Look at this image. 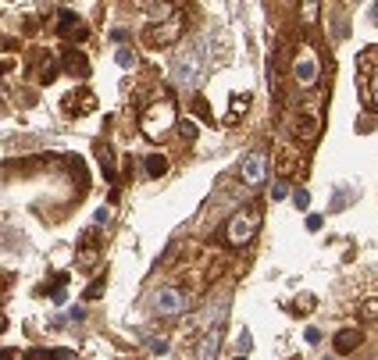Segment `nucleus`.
<instances>
[{
	"instance_id": "412c9836",
	"label": "nucleus",
	"mask_w": 378,
	"mask_h": 360,
	"mask_svg": "<svg viewBox=\"0 0 378 360\" xmlns=\"http://www.w3.org/2000/svg\"><path fill=\"white\" fill-rule=\"evenodd\" d=\"M108 218H111V207H100V210H97V225H103Z\"/></svg>"
},
{
	"instance_id": "6ab92c4d",
	"label": "nucleus",
	"mask_w": 378,
	"mask_h": 360,
	"mask_svg": "<svg viewBox=\"0 0 378 360\" xmlns=\"http://www.w3.org/2000/svg\"><path fill=\"white\" fill-rule=\"evenodd\" d=\"M304 339H307V343L314 346V343H318V339H321V332H318V328H307V332H304Z\"/></svg>"
},
{
	"instance_id": "2eb2a0df",
	"label": "nucleus",
	"mask_w": 378,
	"mask_h": 360,
	"mask_svg": "<svg viewBox=\"0 0 378 360\" xmlns=\"http://www.w3.org/2000/svg\"><path fill=\"white\" fill-rule=\"evenodd\" d=\"M289 197V186L279 179V182H271V200H286Z\"/></svg>"
},
{
	"instance_id": "20e7f679",
	"label": "nucleus",
	"mask_w": 378,
	"mask_h": 360,
	"mask_svg": "<svg viewBox=\"0 0 378 360\" xmlns=\"http://www.w3.org/2000/svg\"><path fill=\"white\" fill-rule=\"evenodd\" d=\"M172 121H175V103H172V100H157L154 108L139 118V129H143V136H146V139H154V143H157V139H164V136H168Z\"/></svg>"
},
{
	"instance_id": "393cba45",
	"label": "nucleus",
	"mask_w": 378,
	"mask_h": 360,
	"mask_svg": "<svg viewBox=\"0 0 378 360\" xmlns=\"http://www.w3.org/2000/svg\"><path fill=\"white\" fill-rule=\"evenodd\" d=\"M236 360H246V357H236Z\"/></svg>"
},
{
	"instance_id": "6e6552de",
	"label": "nucleus",
	"mask_w": 378,
	"mask_h": 360,
	"mask_svg": "<svg viewBox=\"0 0 378 360\" xmlns=\"http://www.w3.org/2000/svg\"><path fill=\"white\" fill-rule=\"evenodd\" d=\"M179 32H182V18H172V22H161V26L146 29V43L150 47H168L172 39H179Z\"/></svg>"
},
{
	"instance_id": "f257e3e1",
	"label": "nucleus",
	"mask_w": 378,
	"mask_h": 360,
	"mask_svg": "<svg viewBox=\"0 0 378 360\" xmlns=\"http://www.w3.org/2000/svg\"><path fill=\"white\" fill-rule=\"evenodd\" d=\"M203 72H207V47H203V39H189L172 61V75L179 86H197Z\"/></svg>"
},
{
	"instance_id": "4468645a",
	"label": "nucleus",
	"mask_w": 378,
	"mask_h": 360,
	"mask_svg": "<svg viewBox=\"0 0 378 360\" xmlns=\"http://www.w3.org/2000/svg\"><path fill=\"white\" fill-rule=\"evenodd\" d=\"M361 317H378V296H371V300L361 303Z\"/></svg>"
},
{
	"instance_id": "5701e85b",
	"label": "nucleus",
	"mask_w": 378,
	"mask_h": 360,
	"mask_svg": "<svg viewBox=\"0 0 378 360\" xmlns=\"http://www.w3.org/2000/svg\"><path fill=\"white\" fill-rule=\"evenodd\" d=\"M150 350H154V353H168V343H164V339H154Z\"/></svg>"
},
{
	"instance_id": "1a4fd4ad",
	"label": "nucleus",
	"mask_w": 378,
	"mask_h": 360,
	"mask_svg": "<svg viewBox=\"0 0 378 360\" xmlns=\"http://www.w3.org/2000/svg\"><path fill=\"white\" fill-rule=\"evenodd\" d=\"M218 346H221V328H207L200 335V343L193 346V360H215Z\"/></svg>"
},
{
	"instance_id": "4be33fe9",
	"label": "nucleus",
	"mask_w": 378,
	"mask_h": 360,
	"mask_svg": "<svg viewBox=\"0 0 378 360\" xmlns=\"http://www.w3.org/2000/svg\"><path fill=\"white\" fill-rule=\"evenodd\" d=\"M179 129H182V136H193V132H197V125H193V121H182Z\"/></svg>"
},
{
	"instance_id": "9d476101",
	"label": "nucleus",
	"mask_w": 378,
	"mask_h": 360,
	"mask_svg": "<svg viewBox=\"0 0 378 360\" xmlns=\"http://www.w3.org/2000/svg\"><path fill=\"white\" fill-rule=\"evenodd\" d=\"M361 332H357V328H343L339 335H335L332 339V346H335V353H339V357H346V353H353L357 346H361Z\"/></svg>"
},
{
	"instance_id": "aec40b11",
	"label": "nucleus",
	"mask_w": 378,
	"mask_h": 360,
	"mask_svg": "<svg viewBox=\"0 0 378 360\" xmlns=\"http://www.w3.org/2000/svg\"><path fill=\"white\" fill-rule=\"evenodd\" d=\"M307 228L318 232V228H321V214H310V218H307Z\"/></svg>"
},
{
	"instance_id": "f3484780",
	"label": "nucleus",
	"mask_w": 378,
	"mask_h": 360,
	"mask_svg": "<svg viewBox=\"0 0 378 360\" xmlns=\"http://www.w3.org/2000/svg\"><path fill=\"white\" fill-rule=\"evenodd\" d=\"M115 61H118V65H121V68H132V54H129V50H125V47H121V50L115 54Z\"/></svg>"
},
{
	"instance_id": "7ed1b4c3",
	"label": "nucleus",
	"mask_w": 378,
	"mask_h": 360,
	"mask_svg": "<svg viewBox=\"0 0 378 360\" xmlns=\"http://www.w3.org/2000/svg\"><path fill=\"white\" fill-rule=\"evenodd\" d=\"M257 228H261V210L257 207H243V210H236V214L228 218L225 239L232 243V246H246L250 239L257 236Z\"/></svg>"
},
{
	"instance_id": "b1692460",
	"label": "nucleus",
	"mask_w": 378,
	"mask_h": 360,
	"mask_svg": "<svg viewBox=\"0 0 378 360\" xmlns=\"http://www.w3.org/2000/svg\"><path fill=\"white\" fill-rule=\"evenodd\" d=\"M246 350H250V335L243 332V335H239V353H246Z\"/></svg>"
},
{
	"instance_id": "f03ea898",
	"label": "nucleus",
	"mask_w": 378,
	"mask_h": 360,
	"mask_svg": "<svg viewBox=\"0 0 378 360\" xmlns=\"http://www.w3.org/2000/svg\"><path fill=\"white\" fill-rule=\"evenodd\" d=\"M357 86H361V100L378 111V47H368L357 57Z\"/></svg>"
},
{
	"instance_id": "dca6fc26",
	"label": "nucleus",
	"mask_w": 378,
	"mask_h": 360,
	"mask_svg": "<svg viewBox=\"0 0 378 360\" xmlns=\"http://www.w3.org/2000/svg\"><path fill=\"white\" fill-rule=\"evenodd\" d=\"M292 203H297L300 210H307L310 207V193H307V189H297V193H292Z\"/></svg>"
},
{
	"instance_id": "39448f33",
	"label": "nucleus",
	"mask_w": 378,
	"mask_h": 360,
	"mask_svg": "<svg viewBox=\"0 0 378 360\" xmlns=\"http://www.w3.org/2000/svg\"><path fill=\"white\" fill-rule=\"evenodd\" d=\"M150 307H154V314H161V317H179V314L186 310V296H182L175 286H161V289L150 296Z\"/></svg>"
},
{
	"instance_id": "9b49d317",
	"label": "nucleus",
	"mask_w": 378,
	"mask_h": 360,
	"mask_svg": "<svg viewBox=\"0 0 378 360\" xmlns=\"http://www.w3.org/2000/svg\"><path fill=\"white\" fill-rule=\"evenodd\" d=\"M29 360H75L72 350H36L29 353Z\"/></svg>"
},
{
	"instance_id": "a211bd4d",
	"label": "nucleus",
	"mask_w": 378,
	"mask_h": 360,
	"mask_svg": "<svg viewBox=\"0 0 378 360\" xmlns=\"http://www.w3.org/2000/svg\"><path fill=\"white\" fill-rule=\"evenodd\" d=\"M86 296H90V300H100V296H103V282H93Z\"/></svg>"
},
{
	"instance_id": "f8f14e48",
	"label": "nucleus",
	"mask_w": 378,
	"mask_h": 360,
	"mask_svg": "<svg viewBox=\"0 0 378 360\" xmlns=\"http://www.w3.org/2000/svg\"><path fill=\"white\" fill-rule=\"evenodd\" d=\"M143 168H146V175H164V172H168V161H164L161 154H150Z\"/></svg>"
},
{
	"instance_id": "0eeeda50",
	"label": "nucleus",
	"mask_w": 378,
	"mask_h": 360,
	"mask_svg": "<svg viewBox=\"0 0 378 360\" xmlns=\"http://www.w3.org/2000/svg\"><path fill=\"white\" fill-rule=\"evenodd\" d=\"M239 175H243V182L246 186H264V179H268V154L264 150H250L246 157H243V164H239Z\"/></svg>"
},
{
	"instance_id": "423d86ee",
	"label": "nucleus",
	"mask_w": 378,
	"mask_h": 360,
	"mask_svg": "<svg viewBox=\"0 0 378 360\" xmlns=\"http://www.w3.org/2000/svg\"><path fill=\"white\" fill-rule=\"evenodd\" d=\"M292 75H297V86L310 90L314 82H318V75H321L318 50H314V47H304V50H300V57H297V68H292Z\"/></svg>"
},
{
	"instance_id": "ddd939ff",
	"label": "nucleus",
	"mask_w": 378,
	"mask_h": 360,
	"mask_svg": "<svg viewBox=\"0 0 378 360\" xmlns=\"http://www.w3.org/2000/svg\"><path fill=\"white\" fill-rule=\"evenodd\" d=\"M65 57H68L65 65H68V72H72V75H86V72H90V68H86V61H79V54H75V50H68Z\"/></svg>"
}]
</instances>
